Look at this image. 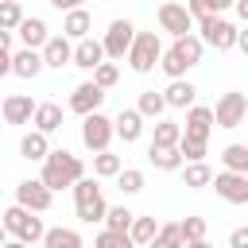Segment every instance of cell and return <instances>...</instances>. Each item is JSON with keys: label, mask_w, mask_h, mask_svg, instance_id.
I'll list each match as a JSON object with an SVG mask.
<instances>
[{"label": "cell", "mask_w": 248, "mask_h": 248, "mask_svg": "<svg viewBox=\"0 0 248 248\" xmlns=\"http://www.w3.org/2000/svg\"><path fill=\"white\" fill-rule=\"evenodd\" d=\"M81 174H85V167H81V159H78L74 151L58 147V151H46V155H43V174H39V182H43L50 194L74 186Z\"/></svg>", "instance_id": "6da1fadb"}, {"label": "cell", "mask_w": 248, "mask_h": 248, "mask_svg": "<svg viewBox=\"0 0 248 248\" xmlns=\"http://www.w3.org/2000/svg\"><path fill=\"white\" fill-rule=\"evenodd\" d=\"M159 54H163V46H159V35L155 31H136L132 35V46L124 50V58H128V66L136 74H151L159 66Z\"/></svg>", "instance_id": "7a4b0ae2"}, {"label": "cell", "mask_w": 248, "mask_h": 248, "mask_svg": "<svg viewBox=\"0 0 248 248\" xmlns=\"http://www.w3.org/2000/svg\"><path fill=\"white\" fill-rule=\"evenodd\" d=\"M74 209H78V217L85 221V225H93V221H101L105 217V194H101V186H97V178H78L74 182Z\"/></svg>", "instance_id": "3957f363"}, {"label": "cell", "mask_w": 248, "mask_h": 248, "mask_svg": "<svg viewBox=\"0 0 248 248\" xmlns=\"http://www.w3.org/2000/svg\"><path fill=\"white\" fill-rule=\"evenodd\" d=\"M198 27H202V43H209V46H217V50H232L236 46V23L232 19H225V16H217V12H205V16H198Z\"/></svg>", "instance_id": "277c9868"}, {"label": "cell", "mask_w": 248, "mask_h": 248, "mask_svg": "<svg viewBox=\"0 0 248 248\" xmlns=\"http://www.w3.org/2000/svg\"><path fill=\"white\" fill-rule=\"evenodd\" d=\"M8 232H16V240H23V244H39L43 240V232H46V225H43V217H35L31 209H23V205H12V209H4V221H0Z\"/></svg>", "instance_id": "5b68a950"}, {"label": "cell", "mask_w": 248, "mask_h": 248, "mask_svg": "<svg viewBox=\"0 0 248 248\" xmlns=\"http://www.w3.org/2000/svg\"><path fill=\"white\" fill-rule=\"evenodd\" d=\"M108 140H112V120L97 108L89 116H81V143L89 151H108Z\"/></svg>", "instance_id": "8992f818"}, {"label": "cell", "mask_w": 248, "mask_h": 248, "mask_svg": "<svg viewBox=\"0 0 248 248\" xmlns=\"http://www.w3.org/2000/svg\"><path fill=\"white\" fill-rule=\"evenodd\" d=\"M244 116H248L244 93H225V97L217 101V108H213V124H217V128H240Z\"/></svg>", "instance_id": "52a82bcc"}, {"label": "cell", "mask_w": 248, "mask_h": 248, "mask_svg": "<svg viewBox=\"0 0 248 248\" xmlns=\"http://www.w3.org/2000/svg\"><path fill=\"white\" fill-rule=\"evenodd\" d=\"M209 186H213L225 202H232V205H248V174L221 170V174H213V178H209Z\"/></svg>", "instance_id": "ba28073f"}, {"label": "cell", "mask_w": 248, "mask_h": 248, "mask_svg": "<svg viewBox=\"0 0 248 248\" xmlns=\"http://www.w3.org/2000/svg\"><path fill=\"white\" fill-rule=\"evenodd\" d=\"M50 202H54V194H50L39 178H23V182L16 186V205H23V209H31V213H46Z\"/></svg>", "instance_id": "9c48e42d"}, {"label": "cell", "mask_w": 248, "mask_h": 248, "mask_svg": "<svg viewBox=\"0 0 248 248\" xmlns=\"http://www.w3.org/2000/svg\"><path fill=\"white\" fill-rule=\"evenodd\" d=\"M132 35H136L132 19H112V23H108V31H105V39H101L105 58H124V50L132 46Z\"/></svg>", "instance_id": "30bf717a"}, {"label": "cell", "mask_w": 248, "mask_h": 248, "mask_svg": "<svg viewBox=\"0 0 248 248\" xmlns=\"http://www.w3.org/2000/svg\"><path fill=\"white\" fill-rule=\"evenodd\" d=\"M159 27H163V31H170V35L178 39V35H190L194 19H190L186 4H178V0H167V4H159Z\"/></svg>", "instance_id": "8fae6325"}, {"label": "cell", "mask_w": 248, "mask_h": 248, "mask_svg": "<svg viewBox=\"0 0 248 248\" xmlns=\"http://www.w3.org/2000/svg\"><path fill=\"white\" fill-rule=\"evenodd\" d=\"M101 101H105V89H101V85H93V81H81V85L70 93V112L89 116V112H97V108H101Z\"/></svg>", "instance_id": "7c38bea8"}, {"label": "cell", "mask_w": 248, "mask_h": 248, "mask_svg": "<svg viewBox=\"0 0 248 248\" xmlns=\"http://www.w3.org/2000/svg\"><path fill=\"white\" fill-rule=\"evenodd\" d=\"M39 54H43V66H54V70H62V66H70L74 43H70L66 35H46V43L39 46Z\"/></svg>", "instance_id": "4fadbf2b"}, {"label": "cell", "mask_w": 248, "mask_h": 248, "mask_svg": "<svg viewBox=\"0 0 248 248\" xmlns=\"http://www.w3.org/2000/svg\"><path fill=\"white\" fill-rule=\"evenodd\" d=\"M43 70H46V66H43V54H39V50L23 46V50H16V54H12V74H16V78H27V81H35Z\"/></svg>", "instance_id": "5bb4252c"}, {"label": "cell", "mask_w": 248, "mask_h": 248, "mask_svg": "<svg viewBox=\"0 0 248 248\" xmlns=\"http://www.w3.org/2000/svg\"><path fill=\"white\" fill-rule=\"evenodd\" d=\"M209 132H213V108H205V105H190L182 136H194V140H209Z\"/></svg>", "instance_id": "9a60e30c"}, {"label": "cell", "mask_w": 248, "mask_h": 248, "mask_svg": "<svg viewBox=\"0 0 248 248\" xmlns=\"http://www.w3.org/2000/svg\"><path fill=\"white\" fill-rule=\"evenodd\" d=\"M97 62H105V50H101V39H78L74 54H70V66H81V70H93Z\"/></svg>", "instance_id": "2e32d148"}, {"label": "cell", "mask_w": 248, "mask_h": 248, "mask_svg": "<svg viewBox=\"0 0 248 248\" xmlns=\"http://www.w3.org/2000/svg\"><path fill=\"white\" fill-rule=\"evenodd\" d=\"M16 35L23 39V46H31V50H39V46L46 43V35H50V31H46V23H43L39 16H23V19L16 23Z\"/></svg>", "instance_id": "e0dca14e"}, {"label": "cell", "mask_w": 248, "mask_h": 248, "mask_svg": "<svg viewBox=\"0 0 248 248\" xmlns=\"http://www.w3.org/2000/svg\"><path fill=\"white\" fill-rule=\"evenodd\" d=\"M140 132H143V116L136 108H120V116L112 120V136H120L124 143H136Z\"/></svg>", "instance_id": "ac0fdd59"}, {"label": "cell", "mask_w": 248, "mask_h": 248, "mask_svg": "<svg viewBox=\"0 0 248 248\" xmlns=\"http://www.w3.org/2000/svg\"><path fill=\"white\" fill-rule=\"evenodd\" d=\"M194 97H198V89H194L186 78H170V85L163 89L167 108H186V105H194Z\"/></svg>", "instance_id": "d6986e66"}, {"label": "cell", "mask_w": 248, "mask_h": 248, "mask_svg": "<svg viewBox=\"0 0 248 248\" xmlns=\"http://www.w3.org/2000/svg\"><path fill=\"white\" fill-rule=\"evenodd\" d=\"M31 112H35V101L27 93H12L4 101V120L8 124H31Z\"/></svg>", "instance_id": "ffe728a7"}, {"label": "cell", "mask_w": 248, "mask_h": 248, "mask_svg": "<svg viewBox=\"0 0 248 248\" xmlns=\"http://www.w3.org/2000/svg\"><path fill=\"white\" fill-rule=\"evenodd\" d=\"M89 27H93V19H89V12H85V8H74V12H66V19H62V35H66L70 43L85 39V35H89Z\"/></svg>", "instance_id": "44dd1931"}, {"label": "cell", "mask_w": 248, "mask_h": 248, "mask_svg": "<svg viewBox=\"0 0 248 248\" xmlns=\"http://www.w3.org/2000/svg\"><path fill=\"white\" fill-rule=\"evenodd\" d=\"M202 46H205V43H202L198 35H178L170 50H174V54H178V62L190 70V66H198V62H202Z\"/></svg>", "instance_id": "7402d4cb"}, {"label": "cell", "mask_w": 248, "mask_h": 248, "mask_svg": "<svg viewBox=\"0 0 248 248\" xmlns=\"http://www.w3.org/2000/svg\"><path fill=\"white\" fill-rule=\"evenodd\" d=\"M31 120H35V132H43V136H50V132H58L62 128V108L58 105H35V112H31Z\"/></svg>", "instance_id": "603a6c76"}, {"label": "cell", "mask_w": 248, "mask_h": 248, "mask_svg": "<svg viewBox=\"0 0 248 248\" xmlns=\"http://www.w3.org/2000/svg\"><path fill=\"white\" fill-rule=\"evenodd\" d=\"M147 159H151V167H159V170H178L182 167V155H178V147H147Z\"/></svg>", "instance_id": "cb8c5ba5"}, {"label": "cell", "mask_w": 248, "mask_h": 248, "mask_svg": "<svg viewBox=\"0 0 248 248\" xmlns=\"http://www.w3.org/2000/svg\"><path fill=\"white\" fill-rule=\"evenodd\" d=\"M178 170H182V182H186L190 190H202V186H209V178H213V170H209L202 159H198V163H182Z\"/></svg>", "instance_id": "d4e9b609"}, {"label": "cell", "mask_w": 248, "mask_h": 248, "mask_svg": "<svg viewBox=\"0 0 248 248\" xmlns=\"http://www.w3.org/2000/svg\"><path fill=\"white\" fill-rule=\"evenodd\" d=\"M43 244L46 248H81V232H74V229H46L43 232Z\"/></svg>", "instance_id": "484cf974"}, {"label": "cell", "mask_w": 248, "mask_h": 248, "mask_svg": "<svg viewBox=\"0 0 248 248\" xmlns=\"http://www.w3.org/2000/svg\"><path fill=\"white\" fill-rule=\"evenodd\" d=\"M147 248H182V232H178V221H167L155 229V236L147 240Z\"/></svg>", "instance_id": "4316f807"}, {"label": "cell", "mask_w": 248, "mask_h": 248, "mask_svg": "<svg viewBox=\"0 0 248 248\" xmlns=\"http://www.w3.org/2000/svg\"><path fill=\"white\" fill-rule=\"evenodd\" d=\"M163 108H167L163 93H155V89H143V93H140V105H136V112H140V116L159 120V116H163Z\"/></svg>", "instance_id": "83f0119b"}, {"label": "cell", "mask_w": 248, "mask_h": 248, "mask_svg": "<svg viewBox=\"0 0 248 248\" xmlns=\"http://www.w3.org/2000/svg\"><path fill=\"white\" fill-rule=\"evenodd\" d=\"M221 163H225V170L248 174V147H244V143H229V147L221 151Z\"/></svg>", "instance_id": "f1b7e54d"}, {"label": "cell", "mask_w": 248, "mask_h": 248, "mask_svg": "<svg viewBox=\"0 0 248 248\" xmlns=\"http://www.w3.org/2000/svg\"><path fill=\"white\" fill-rule=\"evenodd\" d=\"M46 151H50V143H46L43 132H27V136L19 140V155H23V159H43Z\"/></svg>", "instance_id": "f546056e"}, {"label": "cell", "mask_w": 248, "mask_h": 248, "mask_svg": "<svg viewBox=\"0 0 248 248\" xmlns=\"http://www.w3.org/2000/svg\"><path fill=\"white\" fill-rule=\"evenodd\" d=\"M116 170H120V155H112V151H93V174H97V178H116Z\"/></svg>", "instance_id": "4dcf8cb0"}, {"label": "cell", "mask_w": 248, "mask_h": 248, "mask_svg": "<svg viewBox=\"0 0 248 248\" xmlns=\"http://www.w3.org/2000/svg\"><path fill=\"white\" fill-rule=\"evenodd\" d=\"M178 136H182V128L174 124V120H155V147H174L178 143Z\"/></svg>", "instance_id": "1f68e13d"}, {"label": "cell", "mask_w": 248, "mask_h": 248, "mask_svg": "<svg viewBox=\"0 0 248 248\" xmlns=\"http://www.w3.org/2000/svg\"><path fill=\"white\" fill-rule=\"evenodd\" d=\"M132 209H124V205H112V209H105V229H112V232H128V225H132Z\"/></svg>", "instance_id": "d6a6232c"}, {"label": "cell", "mask_w": 248, "mask_h": 248, "mask_svg": "<svg viewBox=\"0 0 248 248\" xmlns=\"http://www.w3.org/2000/svg\"><path fill=\"white\" fill-rule=\"evenodd\" d=\"M155 217H132V225H128V236H132V244H147L151 236H155Z\"/></svg>", "instance_id": "836d02e7"}, {"label": "cell", "mask_w": 248, "mask_h": 248, "mask_svg": "<svg viewBox=\"0 0 248 248\" xmlns=\"http://www.w3.org/2000/svg\"><path fill=\"white\" fill-rule=\"evenodd\" d=\"M120 81V70H116V62H97L93 66V85H101V89H112Z\"/></svg>", "instance_id": "e575fe53"}, {"label": "cell", "mask_w": 248, "mask_h": 248, "mask_svg": "<svg viewBox=\"0 0 248 248\" xmlns=\"http://www.w3.org/2000/svg\"><path fill=\"white\" fill-rule=\"evenodd\" d=\"M93 248H136V244H132V236H128V232L101 229V232H97V240H93Z\"/></svg>", "instance_id": "d590c367"}, {"label": "cell", "mask_w": 248, "mask_h": 248, "mask_svg": "<svg viewBox=\"0 0 248 248\" xmlns=\"http://www.w3.org/2000/svg\"><path fill=\"white\" fill-rule=\"evenodd\" d=\"M116 186H120L124 194H140V190H143V170H132V167L124 170V167H120V170H116Z\"/></svg>", "instance_id": "8d00e7d4"}, {"label": "cell", "mask_w": 248, "mask_h": 248, "mask_svg": "<svg viewBox=\"0 0 248 248\" xmlns=\"http://www.w3.org/2000/svg\"><path fill=\"white\" fill-rule=\"evenodd\" d=\"M178 232H182V244L186 240H205V217H182Z\"/></svg>", "instance_id": "74e56055"}, {"label": "cell", "mask_w": 248, "mask_h": 248, "mask_svg": "<svg viewBox=\"0 0 248 248\" xmlns=\"http://www.w3.org/2000/svg\"><path fill=\"white\" fill-rule=\"evenodd\" d=\"M23 19V8L19 0H0V27L4 31H16V23Z\"/></svg>", "instance_id": "f35d334b"}, {"label": "cell", "mask_w": 248, "mask_h": 248, "mask_svg": "<svg viewBox=\"0 0 248 248\" xmlns=\"http://www.w3.org/2000/svg\"><path fill=\"white\" fill-rule=\"evenodd\" d=\"M159 66H163V74H167V78H182V74H186V66L178 62V54H174V50H163V54H159Z\"/></svg>", "instance_id": "ab89813d"}, {"label": "cell", "mask_w": 248, "mask_h": 248, "mask_svg": "<svg viewBox=\"0 0 248 248\" xmlns=\"http://www.w3.org/2000/svg\"><path fill=\"white\" fill-rule=\"evenodd\" d=\"M229 248H248V229H232V236H229Z\"/></svg>", "instance_id": "60d3db41"}, {"label": "cell", "mask_w": 248, "mask_h": 248, "mask_svg": "<svg viewBox=\"0 0 248 248\" xmlns=\"http://www.w3.org/2000/svg\"><path fill=\"white\" fill-rule=\"evenodd\" d=\"M186 12H190V19L205 16V0H186Z\"/></svg>", "instance_id": "b9f144b4"}, {"label": "cell", "mask_w": 248, "mask_h": 248, "mask_svg": "<svg viewBox=\"0 0 248 248\" xmlns=\"http://www.w3.org/2000/svg\"><path fill=\"white\" fill-rule=\"evenodd\" d=\"M85 0H50V8H58V12H74V8H81Z\"/></svg>", "instance_id": "7bdbcfd3"}, {"label": "cell", "mask_w": 248, "mask_h": 248, "mask_svg": "<svg viewBox=\"0 0 248 248\" xmlns=\"http://www.w3.org/2000/svg\"><path fill=\"white\" fill-rule=\"evenodd\" d=\"M225 8H232V0H205V12H225Z\"/></svg>", "instance_id": "ee69618b"}, {"label": "cell", "mask_w": 248, "mask_h": 248, "mask_svg": "<svg viewBox=\"0 0 248 248\" xmlns=\"http://www.w3.org/2000/svg\"><path fill=\"white\" fill-rule=\"evenodd\" d=\"M4 74H12V54H8V50H0V78H4Z\"/></svg>", "instance_id": "f6af8a7d"}, {"label": "cell", "mask_w": 248, "mask_h": 248, "mask_svg": "<svg viewBox=\"0 0 248 248\" xmlns=\"http://www.w3.org/2000/svg\"><path fill=\"white\" fill-rule=\"evenodd\" d=\"M232 8H236V16H240V19H248V0H232Z\"/></svg>", "instance_id": "bcb514c9"}, {"label": "cell", "mask_w": 248, "mask_h": 248, "mask_svg": "<svg viewBox=\"0 0 248 248\" xmlns=\"http://www.w3.org/2000/svg\"><path fill=\"white\" fill-rule=\"evenodd\" d=\"M0 50H12V31L0 27Z\"/></svg>", "instance_id": "7dc6e473"}, {"label": "cell", "mask_w": 248, "mask_h": 248, "mask_svg": "<svg viewBox=\"0 0 248 248\" xmlns=\"http://www.w3.org/2000/svg\"><path fill=\"white\" fill-rule=\"evenodd\" d=\"M0 248H31V244H23V240H4Z\"/></svg>", "instance_id": "c3c4849f"}, {"label": "cell", "mask_w": 248, "mask_h": 248, "mask_svg": "<svg viewBox=\"0 0 248 248\" xmlns=\"http://www.w3.org/2000/svg\"><path fill=\"white\" fill-rule=\"evenodd\" d=\"M182 248H209V240H186Z\"/></svg>", "instance_id": "681fc988"}, {"label": "cell", "mask_w": 248, "mask_h": 248, "mask_svg": "<svg viewBox=\"0 0 248 248\" xmlns=\"http://www.w3.org/2000/svg\"><path fill=\"white\" fill-rule=\"evenodd\" d=\"M4 240H8V229H4V225H0V244H4Z\"/></svg>", "instance_id": "f907efd6"}, {"label": "cell", "mask_w": 248, "mask_h": 248, "mask_svg": "<svg viewBox=\"0 0 248 248\" xmlns=\"http://www.w3.org/2000/svg\"><path fill=\"white\" fill-rule=\"evenodd\" d=\"M81 248H85V244H81Z\"/></svg>", "instance_id": "816d5d0a"}]
</instances>
